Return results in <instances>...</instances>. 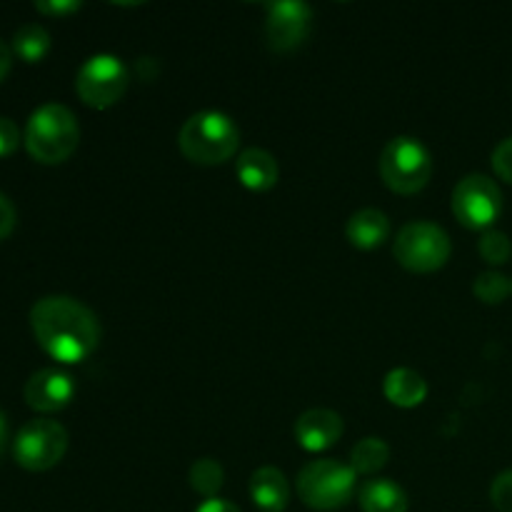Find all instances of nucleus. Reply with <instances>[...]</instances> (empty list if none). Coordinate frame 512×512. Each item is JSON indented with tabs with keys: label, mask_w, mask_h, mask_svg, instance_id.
Listing matches in <instances>:
<instances>
[{
	"label": "nucleus",
	"mask_w": 512,
	"mask_h": 512,
	"mask_svg": "<svg viewBox=\"0 0 512 512\" xmlns=\"http://www.w3.org/2000/svg\"><path fill=\"white\" fill-rule=\"evenodd\" d=\"M30 328L40 348L65 365L83 363L100 343L93 310L68 295H48L30 308Z\"/></svg>",
	"instance_id": "f257e3e1"
},
{
	"label": "nucleus",
	"mask_w": 512,
	"mask_h": 512,
	"mask_svg": "<svg viewBox=\"0 0 512 512\" xmlns=\"http://www.w3.org/2000/svg\"><path fill=\"white\" fill-rule=\"evenodd\" d=\"M80 125L73 110L60 103H45L33 110L25 125V148L43 165H60L78 150Z\"/></svg>",
	"instance_id": "f03ea898"
},
{
	"label": "nucleus",
	"mask_w": 512,
	"mask_h": 512,
	"mask_svg": "<svg viewBox=\"0 0 512 512\" xmlns=\"http://www.w3.org/2000/svg\"><path fill=\"white\" fill-rule=\"evenodd\" d=\"M240 130L225 113L200 110L190 115L178 133V148L190 163L220 165L238 153Z\"/></svg>",
	"instance_id": "7ed1b4c3"
},
{
	"label": "nucleus",
	"mask_w": 512,
	"mask_h": 512,
	"mask_svg": "<svg viewBox=\"0 0 512 512\" xmlns=\"http://www.w3.org/2000/svg\"><path fill=\"white\" fill-rule=\"evenodd\" d=\"M383 183L398 195H415L428 185L433 175V158L420 140L400 135L383 148L378 160Z\"/></svg>",
	"instance_id": "20e7f679"
},
{
	"label": "nucleus",
	"mask_w": 512,
	"mask_h": 512,
	"mask_svg": "<svg viewBox=\"0 0 512 512\" xmlns=\"http://www.w3.org/2000/svg\"><path fill=\"white\" fill-rule=\"evenodd\" d=\"M355 473L350 465L338 460H313L298 475V495L313 510H338L353 500Z\"/></svg>",
	"instance_id": "39448f33"
},
{
	"label": "nucleus",
	"mask_w": 512,
	"mask_h": 512,
	"mask_svg": "<svg viewBox=\"0 0 512 512\" xmlns=\"http://www.w3.org/2000/svg\"><path fill=\"white\" fill-rule=\"evenodd\" d=\"M453 253L450 235L430 220H413L403 225L393 243V255L410 273H435Z\"/></svg>",
	"instance_id": "423d86ee"
},
{
	"label": "nucleus",
	"mask_w": 512,
	"mask_h": 512,
	"mask_svg": "<svg viewBox=\"0 0 512 512\" xmlns=\"http://www.w3.org/2000/svg\"><path fill=\"white\" fill-rule=\"evenodd\" d=\"M65 453H68V430L58 420H28L13 440L15 463L30 473H45L55 468Z\"/></svg>",
	"instance_id": "0eeeda50"
},
{
	"label": "nucleus",
	"mask_w": 512,
	"mask_h": 512,
	"mask_svg": "<svg viewBox=\"0 0 512 512\" xmlns=\"http://www.w3.org/2000/svg\"><path fill=\"white\" fill-rule=\"evenodd\" d=\"M130 73L123 60L115 55L100 53L85 60L75 75V93L88 108L105 110L120 103L128 90Z\"/></svg>",
	"instance_id": "6e6552de"
},
{
	"label": "nucleus",
	"mask_w": 512,
	"mask_h": 512,
	"mask_svg": "<svg viewBox=\"0 0 512 512\" xmlns=\"http://www.w3.org/2000/svg\"><path fill=\"white\" fill-rule=\"evenodd\" d=\"M500 210H503V193L488 175L470 173L455 185L453 215L465 228H490L498 220Z\"/></svg>",
	"instance_id": "1a4fd4ad"
},
{
	"label": "nucleus",
	"mask_w": 512,
	"mask_h": 512,
	"mask_svg": "<svg viewBox=\"0 0 512 512\" xmlns=\"http://www.w3.org/2000/svg\"><path fill=\"white\" fill-rule=\"evenodd\" d=\"M313 25V8L303 0H280L268 5L265 38L275 53H290L308 40Z\"/></svg>",
	"instance_id": "9d476101"
},
{
	"label": "nucleus",
	"mask_w": 512,
	"mask_h": 512,
	"mask_svg": "<svg viewBox=\"0 0 512 512\" xmlns=\"http://www.w3.org/2000/svg\"><path fill=\"white\" fill-rule=\"evenodd\" d=\"M23 398L35 413H58L75 398V383L65 370L43 368L30 375L23 388Z\"/></svg>",
	"instance_id": "9b49d317"
},
{
	"label": "nucleus",
	"mask_w": 512,
	"mask_h": 512,
	"mask_svg": "<svg viewBox=\"0 0 512 512\" xmlns=\"http://www.w3.org/2000/svg\"><path fill=\"white\" fill-rule=\"evenodd\" d=\"M343 438V418L328 408L305 410L295 420V440L308 453H323Z\"/></svg>",
	"instance_id": "f8f14e48"
},
{
	"label": "nucleus",
	"mask_w": 512,
	"mask_h": 512,
	"mask_svg": "<svg viewBox=\"0 0 512 512\" xmlns=\"http://www.w3.org/2000/svg\"><path fill=\"white\" fill-rule=\"evenodd\" d=\"M235 173L238 180L248 190L255 193H265V190L275 188L280 178L278 160L263 148H248L238 155V163H235Z\"/></svg>",
	"instance_id": "ddd939ff"
},
{
	"label": "nucleus",
	"mask_w": 512,
	"mask_h": 512,
	"mask_svg": "<svg viewBox=\"0 0 512 512\" xmlns=\"http://www.w3.org/2000/svg\"><path fill=\"white\" fill-rule=\"evenodd\" d=\"M250 498L263 512H283L290 503V483L283 470L265 465L250 478Z\"/></svg>",
	"instance_id": "4468645a"
},
{
	"label": "nucleus",
	"mask_w": 512,
	"mask_h": 512,
	"mask_svg": "<svg viewBox=\"0 0 512 512\" xmlns=\"http://www.w3.org/2000/svg\"><path fill=\"white\" fill-rule=\"evenodd\" d=\"M350 245L358 250H375L390 238V220L383 210L363 208L350 215L348 228H345Z\"/></svg>",
	"instance_id": "2eb2a0df"
},
{
	"label": "nucleus",
	"mask_w": 512,
	"mask_h": 512,
	"mask_svg": "<svg viewBox=\"0 0 512 512\" xmlns=\"http://www.w3.org/2000/svg\"><path fill=\"white\" fill-rule=\"evenodd\" d=\"M385 398L398 408H418L428 398V383L410 368H395L385 375Z\"/></svg>",
	"instance_id": "dca6fc26"
},
{
	"label": "nucleus",
	"mask_w": 512,
	"mask_h": 512,
	"mask_svg": "<svg viewBox=\"0 0 512 512\" xmlns=\"http://www.w3.org/2000/svg\"><path fill=\"white\" fill-rule=\"evenodd\" d=\"M363 512H408V495L398 483L388 478H375L358 493Z\"/></svg>",
	"instance_id": "f3484780"
},
{
	"label": "nucleus",
	"mask_w": 512,
	"mask_h": 512,
	"mask_svg": "<svg viewBox=\"0 0 512 512\" xmlns=\"http://www.w3.org/2000/svg\"><path fill=\"white\" fill-rule=\"evenodd\" d=\"M390 460V448L380 438H363L350 450V468L360 475H375Z\"/></svg>",
	"instance_id": "a211bd4d"
},
{
	"label": "nucleus",
	"mask_w": 512,
	"mask_h": 512,
	"mask_svg": "<svg viewBox=\"0 0 512 512\" xmlns=\"http://www.w3.org/2000/svg\"><path fill=\"white\" fill-rule=\"evenodd\" d=\"M50 50V33L38 23H28L15 30L13 53L25 63H40Z\"/></svg>",
	"instance_id": "6ab92c4d"
},
{
	"label": "nucleus",
	"mask_w": 512,
	"mask_h": 512,
	"mask_svg": "<svg viewBox=\"0 0 512 512\" xmlns=\"http://www.w3.org/2000/svg\"><path fill=\"white\" fill-rule=\"evenodd\" d=\"M223 480V465L213 458L195 460L193 468H190V488H193L195 493L205 495L208 500L218 495V490L223 488Z\"/></svg>",
	"instance_id": "aec40b11"
},
{
	"label": "nucleus",
	"mask_w": 512,
	"mask_h": 512,
	"mask_svg": "<svg viewBox=\"0 0 512 512\" xmlns=\"http://www.w3.org/2000/svg\"><path fill=\"white\" fill-rule=\"evenodd\" d=\"M510 290V280L505 278L503 273H498V270H485V273H480L473 283V293L488 305L503 303V300L508 298Z\"/></svg>",
	"instance_id": "412c9836"
},
{
	"label": "nucleus",
	"mask_w": 512,
	"mask_h": 512,
	"mask_svg": "<svg viewBox=\"0 0 512 512\" xmlns=\"http://www.w3.org/2000/svg\"><path fill=\"white\" fill-rule=\"evenodd\" d=\"M478 250H480V255H483L485 263L500 265L510 258L512 243H510L508 235L500 233V230H488V233L480 238Z\"/></svg>",
	"instance_id": "4be33fe9"
},
{
	"label": "nucleus",
	"mask_w": 512,
	"mask_h": 512,
	"mask_svg": "<svg viewBox=\"0 0 512 512\" xmlns=\"http://www.w3.org/2000/svg\"><path fill=\"white\" fill-rule=\"evenodd\" d=\"M490 500L500 512H512V470H505L490 485Z\"/></svg>",
	"instance_id": "5701e85b"
},
{
	"label": "nucleus",
	"mask_w": 512,
	"mask_h": 512,
	"mask_svg": "<svg viewBox=\"0 0 512 512\" xmlns=\"http://www.w3.org/2000/svg\"><path fill=\"white\" fill-rule=\"evenodd\" d=\"M493 168L500 178L512 183V135L493 150Z\"/></svg>",
	"instance_id": "b1692460"
},
{
	"label": "nucleus",
	"mask_w": 512,
	"mask_h": 512,
	"mask_svg": "<svg viewBox=\"0 0 512 512\" xmlns=\"http://www.w3.org/2000/svg\"><path fill=\"white\" fill-rule=\"evenodd\" d=\"M20 145V130L10 118L0 115V158L15 153Z\"/></svg>",
	"instance_id": "393cba45"
},
{
	"label": "nucleus",
	"mask_w": 512,
	"mask_h": 512,
	"mask_svg": "<svg viewBox=\"0 0 512 512\" xmlns=\"http://www.w3.org/2000/svg\"><path fill=\"white\" fill-rule=\"evenodd\" d=\"M35 10L43 15H50V18H63V15L80 10V3H75V0H38Z\"/></svg>",
	"instance_id": "a878e982"
},
{
	"label": "nucleus",
	"mask_w": 512,
	"mask_h": 512,
	"mask_svg": "<svg viewBox=\"0 0 512 512\" xmlns=\"http://www.w3.org/2000/svg\"><path fill=\"white\" fill-rule=\"evenodd\" d=\"M15 220H18V213H15V205L10 203L8 195L0 193V240H5L10 233H13Z\"/></svg>",
	"instance_id": "bb28decb"
},
{
	"label": "nucleus",
	"mask_w": 512,
	"mask_h": 512,
	"mask_svg": "<svg viewBox=\"0 0 512 512\" xmlns=\"http://www.w3.org/2000/svg\"><path fill=\"white\" fill-rule=\"evenodd\" d=\"M195 512H243L238 508V505H233V503H228V500H220V498H210V500H205L203 505H200L198 510Z\"/></svg>",
	"instance_id": "cd10ccee"
},
{
	"label": "nucleus",
	"mask_w": 512,
	"mask_h": 512,
	"mask_svg": "<svg viewBox=\"0 0 512 512\" xmlns=\"http://www.w3.org/2000/svg\"><path fill=\"white\" fill-rule=\"evenodd\" d=\"M10 65H13V48H8L5 40H0V83L8 78Z\"/></svg>",
	"instance_id": "c85d7f7f"
},
{
	"label": "nucleus",
	"mask_w": 512,
	"mask_h": 512,
	"mask_svg": "<svg viewBox=\"0 0 512 512\" xmlns=\"http://www.w3.org/2000/svg\"><path fill=\"white\" fill-rule=\"evenodd\" d=\"M5 445H8V420H5V415L0 413V455H3Z\"/></svg>",
	"instance_id": "c756f323"
}]
</instances>
